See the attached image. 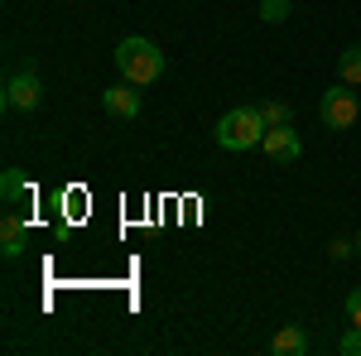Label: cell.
I'll return each instance as SVG.
<instances>
[{"mask_svg":"<svg viewBox=\"0 0 361 356\" xmlns=\"http://www.w3.org/2000/svg\"><path fill=\"white\" fill-rule=\"evenodd\" d=\"M357 246H361V241H357Z\"/></svg>","mask_w":361,"mask_h":356,"instance_id":"cell-16","label":"cell"},{"mask_svg":"<svg viewBox=\"0 0 361 356\" xmlns=\"http://www.w3.org/2000/svg\"><path fill=\"white\" fill-rule=\"evenodd\" d=\"M102 106L111 111V116H121V121H135L140 116V87L135 82H116L102 92Z\"/></svg>","mask_w":361,"mask_h":356,"instance_id":"cell-6","label":"cell"},{"mask_svg":"<svg viewBox=\"0 0 361 356\" xmlns=\"http://www.w3.org/2000/svg\"><path fill=\"white\" fill-rule=\"evenodd\" d=\"M328 250H333V260H347V255H352V241H333Z\"/></svg>","mask_w":361,"mask_h":356,"instance_id":"cell-15","label":"cell"},{"mask_svg":"<svg viewBox=\"0 0 361 356\" xmlns=\"http://www.w3.org/2000/svg\"><path fill=\"white\" fill-rule=\"evenodd\" d=\"M265 121H260V106H236V111H226L222 121H217V145L222 149H255L260 140H265Z\"/></svg>","mask_w":361,"mask_h":356,"instance_id":"cell-2","label":"cell"},{"mask_svg":"<svg viewBox=\"0 0 361 356\" xmlns=\"http://www.w3.org/2000/svg\"><path fill=\"white\" fill-rule=\"evenodd\" d=\"M25 246H29V221L20 217V212H5V221H0V250L15 260Z\"/></svg>","mask_w":361,"mask_h":356,"instance_id":"cell-7","label":"cell"},{"mask_svg":"<svg viewBox=\"0 0 361 356\" xmlns=\"http://www.w3.org/2000/svg\"><path fill=\"white\" fill-rule=\"evenodd\" d=\"M39 102H44L39 73H10V82H5V106L10 111H39Z\"/></svg>","mask_w":361,"mask_h":356,"instance_id":"cell-4","label":"cell"},{"mask_svg":"<svg viewBox=\"0 0 361 356\" xmlns=\"http://www.w3.org/2000/svg\"><path fill=\"white\" fill-rule=\"evenodd\" d=\"M357 116H361V102H357V92H352L347 82L333 87V92H323V102H318V121H323L328 130H352Z\"/></svg>","mask_w":361,"mask_h":356,"instance_id":"cell-3","label":"cell"},{"mask_svg":"<svg viewBox=\"0 0 361 356\" xmlns=\"http://www.w3.org/2000/svg\"><path fill=\"white\" fill-rule=\"evenodd\" d=\"M289 10H294V0H260V20L265 25H284Z\"/></svg>","mask_w":361,"mask_h":356,"instance_id":"cell-11","label":"cell"},{"mask_svg":"<svg viewBox=\"0 0 361 356\" xmlns=\"http://www.w3.org/2000/svg\"><path fill=\"white\" fill-rule=\"evenodd\" d=\"M116 68H121V78L135 87H149L164 78V54L149 44V39H126L121 49H116Z\"/></svg>","mask_w":361,"mask_h":356,"instance_id":"cell-1","label":"cell"},{"mask_svg":"<svg viewBox=\"0 0 361 356\" xmlns=\"http://www.w3.org/2000/svg\"><path fill=\"white\" fill-rule=\"evenodd\" d=\"M260 149H265V159H275V164H294L299 154H304V140L294 125H270L265 140H260Z\"/></svg>","mask_w":361,"mask_h":356,"instance_id":"cell-5","label":"cell"},{"mask_svg":"<svg viewBox=\"0 0 361 356\" xmlns=\"http://www.w3.org/2000/svg\"><path fill=\"white\" fill-rule=\"evenodd\" d=\"M0 197H5V202H20V197H29V178L20 173V168H5V178H0Z\"/></svg>","mask_w":361,"mask_h":356,"instance_id":"cell-10","label":"cell"},{"mask_svg":"<svg viewBox=\"0 0 361 356\" xmlns=\"http://www.w3.org/2000/svg\"><path fill=\"white\" fill-rule=\"evenodd\" d=\"M260 121L265 125H289V102H260Z\"/></svg>","mask_w":361,"mask_h":356,"instance_id":"cell-12","label":"cell"},{"mask_svg":"<svg viewBox=\"0 0 361 356\" xmlns=\"http://www.w3.org/2000/svg\"><path fill=\"white\" fill-rule=\"evenodd\" d=\"M347 323H352V328H361V289H352V294H347Z\"/></svg>","mask_w":361,"mask_h":356,"instance_id":"cell-14","label":"cell"},{"mask_svg":"<svg viewBox=\"0 0 361 356\" xmlns=\"http://www.w3.org/2000/svg\"><path fill=\"white\" fill-rule=\"evenodd\" d=\"M337 352H342V356H361V328H352V332H347V337L337 342Z\"/></svg>","mask_w":361,"mask_h":356,"instance_id":"cell-13","label":"cell"},{"mask_svg":"<svg viewBox=\"0 0 361 356\" xmlns=\"http://www.w3.org/2000/svg\"><path fill=\"white\" fill-rule=\"evenodd\" d=\"M337 78L347 87H361V44H347V49L337 54Z\"/></svg>","mask_w":361,"mask_h":356,"instance_id":"cell-8","label":"cell"},{"mask_svg":"<svg viewBox=\"0 0 361 356\" xmlns=\"http://www.w3.org/2000/svg\"><path fill=\"white\" fill-rule=\"evenodd\" d=\"M304 347H308L304 328H279L275 342H270V352H275V356H294V352H304Z\"/></svg>","mask_w":361,"mask_h":356,"instance_id":"cell-9","label":"cell"}]
</instances>
